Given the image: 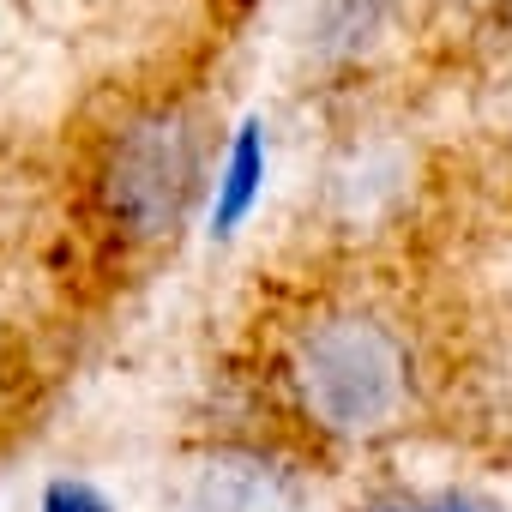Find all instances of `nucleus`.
Listing matches in <instances>:
<instances>
[{
	"instance_id": "nucleus-1",
	"label": "nucleus",
	"mask_w": 512,
	"mask_h": 512,
	"mask_svg": "<svg viewBox=\"0 0 512 512\" xmlns=\"http://www.w3.org/2000/svg\"><path fill=\"white\" fill-rule=\"evenodd\" d=\"M290 386L320 434L374 440L398 428L410 404V350L380 314L338 308L302 326L290 350Z\"/></svg>"
},
{
	"instance_id": "nucleus-2",
	"label": "nucleus",
	"mask_w": 512,
	"mask_h": 512,
	"mask_svg": "<svg viewBox=\"0 0 512 512\" xmlns=\"http://www.w3.org/2000/svg\"><path fill=\"white\" fill-rule=\"evenodd\" d=\"M199 175H205V151H199L193 109L151 103L109 133L97 163V205L121 241L157 247L187 223L199 199Z\"/></svg>"
},
{
	"instance_id": "nucleus-3",
	"label": "nucleus",
	"mask_w": 512,
	"mask_h": 512,
	"mask_svg": "<svg viewBox=\"0 0 512 512\" xmlns=\"http://www.w3.org/2000/svg\"><path fill=\"white\" fill-rule=\"evenodd\" d=\"M193 512H314L308 482L278 464L272 452H253V446H223L193 470L187 488Z\"/></svg>"
},
{
	"instance_id": "nucleus-4",
	"label": "nucleus",
	"mask_w": 512,
	"mask_h": 512,
	"mask_svg": "<svg viewBox=\"0 0 512 512\" xmlns=\"http://www.w3.org/2000/svg\"><path fill=\"white\" fill-rule=\"evenodd\" d=\"M260 187H266V121L247 115L229 139V157H223V175H217V205H211V235L229 241L253 205H260Z\"/></svg>"
},
{
	"instance_id": "nucleus-5",
	"label": "nucleus",
	"mask_w": 512,
	"mask_h": 512,
	"mask_svg": "<svg viewBox=\"0 0 512 512\" xmlns=\"http://www.w3.org/2000/svg\"><path fill=\"white\" fill-rule=\"evenodd\" d=\"M43 512H109V500L91 482H55L43 494Z\"/></svg>"
},
{
	"instance_id": "nucleus-6",
	"label": "nucleus",
	"mask_w": 512,
	"mask_h": 512,
	"mask_svg": "<svg viewBox=\"0 0 512 512\" xmlns=\"http://www.w3.org/2000/svg\"><path fill=\"white\" fill-rule=\"evenodd\" d=\"M374 512H488V506L458 500V494H440V500H404V506H374Z\"/></svg>"
}]
</instances>
